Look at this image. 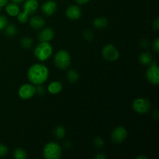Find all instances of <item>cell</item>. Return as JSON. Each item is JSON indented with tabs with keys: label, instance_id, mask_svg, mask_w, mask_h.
I'll return each instance as SVG.
<instances>
[{
	"label": "cell",
	"instance_id": "cell-29",
	"mask_svg": "<svg viewBox=\"0 0 159 159\" xmlns=\"http://www.w3.org/2000/svg\"><path fill=\"white\" fill-rule=\"evenodd\" d=\"M36 93H38L39 95H43L44 93V88L42 85H36Z\"/></svg>",
	"mask_w": 159,
	"mask_h": 159
},
{
	"label": "cell",
	"instance_id": "cell-38",
	"mask_svg": "<svg viewBox=\"0 0 159 159\" xmlns=\"http://www.w3.org/2000/svg\"><path fill=\"white\" fill-rule=\"evenodd\" d=\"M12 1L13 2H15V3H16V4H18V3L23 2L25 1V0H12Z\"/></svg>",
	"mask_w": 159,
	"mask_h": 159
},
{
	"label": "cell",
	"instance_id": "cell-36",
	"mask_svg": "<svg viewBox=\"0 0 159 159\" xmlns=\"http://www.w3.org/2000/svg\"><path fill=\"white\" fill-rule=\"evenodd\" d=\"M65 146L67 148H69L70 147H71V143L70 141H67L65 142Z\"/></svg>",
	"mask_w": 159,
	"mask_h": 159
},
{
	"label": "cell",
	"instance_id": "cell-3",
	"mask_svg": "<svg viewBox=\"0 0 159 159\" xmlns=\"http://www.w3.org/2000/svg\"><path fill=\"white\" fill-rule=\"evenodd\" d=\"M61 154V147L56 142H49L43 147V155L46 159H58Z\"/></svg>",
	"mask_w": 159,
	"mask_h": 159
},
{
	"label": "cell",
	"instance_id": "cell-12",
	"mask_svg": "<svg viewBox=\"0 0 159 159\" xmlns=\"http://www.w3.org/2000/svg\"><path fill=\"white\" fill-rule=\"evenodd\" d=\"M41 10L43 14L48 16H52L57 10V4L53 0H48L42 5Z\"/></svg>",
	"mask_w": 159,
	"mask_h": 159
},
{
	"label": "cell",
	"instance_id": "cell-1",
	"mask_svg": "<svg viewBox=\"0 0 159 159\" xmlns=\"http://www.w3.org/2000/svg\"><path fill=\"white\" fill-rule=\"evenodd\" d=\"M49 77V70L43 64L31 65L27 71V78L31 84L35 85H43Z\"/></svg>",
	"mask_w": 159,
	"mask_h": 159
},
{
	"label": "cell",
	"instance_id": "cell-23",
	"mask_svg": "<svg viewBox=\"0 0 159 159\" xmlns=\"http://www.w3.org/2000/svg\"><path fill=\"white\" fill-rule=\"evenodd\" d=\"M20 44H21L22 48L28 50L32 48L33 44H34V40L30 37H23L20 40Z\"/></svg>",
	"mask_w": 159,
	"mask_h": 159
},
{
	"label": "cell",
	"instance_id": "cell-21",
	"mask_svg": "<svg viewBox=\"0 0 159 159\" xmlns=\"http://www.w3.org/2000/svg\"><path fill=\"white\" fill-rule=\"evenodd\" d=\"M65 129L62 126L58 125L54 128V136L57 139H62L65 136Z\"/></svg>",
	"mask_w": 159,
	"mask_h": 159
},
{
	"label": "cell",
	"instance_id": "cell-37",
	"mask_svg": "<svg viewBox=\"0 0 159 159\" xmlns=\"http://www.w3.org/2000/svg\"><path fill=\"white\" fill-rule=\"evenodd\" d=\"M152 115H153V117L155 118V120L158 119V111H157V110H155V113H152Z\"/></svg>",
	"mask_w": 159,
	"mask_h": 159
},
{
	"label": "cell",
	"instance_id": "cell-5",
	"mask_svg": "<svg viewBox=\"0 0 159 159\" xmlns=\"http://www.w3.org/2000/svg\"><path fill=\"white\" fill-rule=\"evenodd\" d=\"M102 55L105 60L112 62L118 60L120 57V53L114 45L112 43H108L102 48Z\"/></svg>",
	"mask_w": 159,
	"mask_h": 159
},
{
	"label": "cell",
	"instance_id": "cell-10",
	"mask_svg": "<svg viewBox=\"0 0 159 159\" xmlns=\"http://www.w3.org/2000/svg\"><path fill=\"white\" fill-rule=\"evenodd\" d=\"M38 9V2L37 0H26L23 3V10L26 15H33Z\"/></svg>",
	"mask_w": 159,
	"mask_h": 159
},
{
	"label": "cell",
	"instance_id": "cell-14",
	"mask_svg": "<svg viewBox=\"0 0 159 159\" xmlns=\"http://www.w3.org/2000/svg\"><path fill=\"white\" fill-rule=\"evenodd\" d=\"M30 25L35 30H41L45 26V20L40 16H34L30 20Z\"/></svg>",
	"mask_w": 159,
	"mask_h": 159
},
{
	"label": "cell",
	"instance_id": "cell-27",
	"mask_svg": "<svg viewBox=\"0 0 159 159\" xmlns=\"http://www.w3.org/2000/svg\"><path fill=\"white\" fill-rule=\"evenodd\" d=\"M8 25V20L4 16L0 15V30L5 29Z\"/></svg>",
	"mask_w": 159,
	"mask_h": 159
},
{
	"label": "cell",
	"instance_id": "cell-24",
	"mask_svg": "<svg viewBox=\"0 0 159 159\" xmlns=\"http://www.w3.org/2000/svg\"><path fill=\"white\" fill-rule=\"evenodd\" d=\"M93 144H94L96 148L99 149L103 148L104 144H105V142H104L103 139L101 138L100 137H96V138L94 139V141H93Z\"/></svg>",
	"mask_w": 159,
	"mask_h": 159
},
{
	"label": "cell",
	"instance_id": "cell-39",
	"mask_svg": "<svg viewBox=\"0 0 159 159\" xmlns=\"http://www.w3.org/2000/svg\"><path fill=\"white\" fill-rule=\"evenodd\" d=\"M137 159H148V158L146 156H142V155H141V156H138L136 158Z\"/></svg>",
	"mask_w": 159,
	"mask_h": 159
},
{
	"label": "cell",
	"instance_id": "cell-2",
	"mask_svg": "<svg viewBox=\"0 0 159 159\" xmlns=\"http://www.w3.org/2000/svg\"><path fill=\"white\" fill-rule=\"evenodd\" d=\"M52 54V45L49 42H40L34 49V55L40 61H45L49 59Z\"/></svg>",
	"mask_w": 159,
	"mask_h": 159
},
{
	"label": "cell",
	"instance_id": "cell-35",
	"mask_svg": "<svg viewBox=\"0 0 159 159\" xmlns=\"http://www.w3.org/2000/svg\"><path fill=\"white\" fill-rule=\"evenodd\" d=\"M7 2L8 0H0V10H1V8L2 7V6H6V5L7 4Z\"/></svg>",
	"mask_w": 159,
	"mask_h": 159
},
{
	"label": "cell",
	"instance_id": "cell-31",
	"mask_svg": "<svg viewBox=\"0 0 159 159\" xmlns=\"http://www.w3.org/2000/svg\"><path fill=\"white\" fill-rule=\"evenodd\" d=\"M140 45H141L142 48H146L148 46V40H146V39H143V40H140Z\"/></svg>",
	"mask_w": 159,
	"mask_h": 159
},
{
	"label": "cell",
	"instance_id": "cell-6",
	"mask_svg": "<svg viewBox=\"0 0 159 159\" xmlns=\"http://www.w3.org/2000/svg\"><path fill=\"white\" fill-rule=\"evenodd\" d=\"M133 110L139 114H144L151 109V102L145 98H138L134 99L132 104Z\"/></svg>",
	"mask_w": 159,
	"mask_h": 159
},
{
	"label": "cell",
	"instance_id": "cell-16",
	"mask_svg": "<svg viewBox=\"0 0 159 159\" xmlns=\"http://www.w3.org/2000/svg\"><path fill=\"white\" fill-rule=\"evenodd\" d=\"M6 11L11 16H16L20 13V7L15 2L9 3L6 6Z\"/></svg>",
	"mask_w": 159,
	"mask_h": 159
},
{
	"label": "cell",
	"instance_id": "cell-26",
	"mask_svg": "<svg viewBox=\"0 0 159 159\" xmlns=\"http://www.w3.org/2000/svg\"><path fill=\"white\" fill-rule=\"evenodd\" d=\"M82 35H83L84 38L86 40H88V41H91V40H93L94 39V34L89 30H84Z\"/></svg>",
	"mask_w": 159,
	"mask_h": 159
},
{
	"label": "cell",
	"instance_id": "cell-20",
	"mask_svg": "<svg viewBox=\"0 0 159 159\" xmlns=\"http://www.w3.org/2000/svg\"><path fill=\"white\" fill-rule=\"evenodd\" d=\"M13 157L15 159H26L27 154L24 149L21 148H17L13 152Z\"/></svg>",
	"mask_w": 159,
	"mask_h": 159
},
{
	"label": "cell",
	"instance_id": "cell-4",
	"mask_svg": "<svg viewBox=\"0 0 159 159\" xmlns=\"http://www.w3.org/2000/svg\"><path fill=\"white\" fill-rule=\"evenodd\" d=\"M54 62L57 68L62 70L66 69L71 65V56L65 50H60L54 55Z\"/></svg>",
	"mask_w": 159,
	"mask_h": 159
},
{
	"label": "cell",
	"instance_id": "cell-17",
	"mask_svg": "<svg viewBox=\"0 0 159 159\" xmlns=\"http://www.w3.org/2000/svg\"><path fill=\"white\" fill-rule=\"evenodd\" d=\"M139 61L144 65H149L153 61V57L148 52H144L140 54Z\"/></svg>",
	"mask_w": 159,
	"mask_h": 159
},
{
	"label": "cell",
	"instance_id": "cell-13",
	"mask_svg": "<svg viewBox=\"0 0 159 159\" xmlns=\"http://www.w3.org/2000/svg\"><path fill=\"white\" fill-rule=\"evenodd\" d=\"M54 37V31L51 28L47 27L42 30L38 35L40 42H49Z\"/></svg>",
	"mask_w": 159,
	"mask_h": 159
},
{
	"label": "cell",
	"instance_id": "cell-8",
	"mask_svg": "<svg viewBox=\"0 0 159 159\" xmlns=\"http://www.w3.org/2000/svg\"><path fill=\"white\" fill-rule=\"evenodd\" d=\"M36 94V87L31 83L23 84L20 87L18 95L22 99H30Z\"/></svg>",
	"mask_w": 159,
	"mask_h": 159
},
{
	"label": "cell",
	"instance_id": "cell-32",
	"mask_svg": "<svg viewBox=\"0 0 159 159\" xmlns=\"http://www.w3.org/2000/svg\"><path fill=\"white\" fill-rule=\"evenodd\" d=\"M153 27L155 28L156 30H158V28H159V20H158V18L155 19V21L153 22Z\"/></svg>",
	"mask_w": 159,
	"mask_h": 159
},
{
	"label": "cell",
	"instance_id": "cell-22",
	"mask_svg": "<svg viewBox=\"0 0 159 159\" xmlns=\"http://www.w3.org/2000/svg\"><path fill=\"white\" fill-rule=\"evenodd\" d=\"M5 33H6V35L7 36V37H14L17 33L16 26L13 24L7 25V26H6V28H5Z\"/></svg>",
	"mask_w": 159,
	"mask_h": 159
},
{
	"label": "cell",
	"instance_id": "cell-19",
	"mask_svg": "<svg viewBox=\"0 0 159 159\" xmlns=\"http://www.w3.org/2000/svg\"><path fill=\"white\" fill-rule=\"evenodd\" d=\"M79 75L78 71L75 69H71L68 71L67 73V79H68V82L71 83H75L79 80Z\"/></svg>",
	"mask_w": 159,
	"mask_h": 159
},
{
	"label": "cell",
	"instance_id": "cell-11",
	"mask_svg": "<svg viewBox=\"0 0 159 159\" xmlns=\"http://www.w3.org/2000/svg\"><path fill=\"white\" fill-rule=\"evenodd\" d=\"M66 16L70 20H78L82 16V10H81L80 7L79 6H75V5H72V6H68V9H66Z\"/></svg>",
	"mask_w": 159,
	"mask_h": 159
},
{
	"label": "cell",
	"instance_id": "cell-34",
	"mask_svg": "<svg viewBox=\"0 0 159 159\" xmlns=\"http://www.w3.org/2000/svg\"><path fill=\"white\" fill-rule=\"evenodd\" d=\"M107 158V157H106V155H104L103 154H98V155H96V156H95V159H106Z\"/></svg>",
	"mask_w": 159,
	"mask_h": 159
},
{
	"label": "cell",
	"instance_id": "cell-9",
	"mask_svg": "<svg viewBox=\"0 0 159 159\" xmlns=\"http://www.w3.org/2000/svg\"><path fill=\"white\" fill-rule=\"evenodd\" d=\"M127 130L125 127L120 126L116 127L111 133V140L113 142L116 144H120L123 143L127 138Z\"/></svg>",
	"mask_w": 159,
	"mask_h": 159
},
{
	"label": "cell",
	"instance_id": "cell-25",
	"mask_svg": "<svg viewBox=\"0 0 159 159\" xmlns=\"http://www.w3.org/2000/svg\"><path fill=\"white\" fill-rule=\"evenodd\" d=\"M16 16L17 20H18V21L20 22V23H26V22L28 21V20H29V16L26 15V14L24 13L23 12H20Z\"/></svg>",
	"mask_w": 159,
	"mask_h": 159
},
{
	"label": "cell",
	"instance_id": "cell-33",
	"mask_svg": "<svg viewBox=\"0 0 159 159\" xmlns=\"http://www.w3.org/2000/svg\"><path fill=\"white\" fill-rule=\"evenodd\" d=\"M76 2L79 5H85L89 2V0H75Z\"/></svg>",
	"mask_w": 159,
	"mask_h": 159
},
{
	"label": "cell",
	"instance_id": "cell-15",
	"mask_svg": "<svg viewBox=\"0 0 159 159\" xmlns=\"http://www.w3.org/2000/svg\"><path fill=\"white\" fill-rule=\"evenodd\" d=\"M61 90L62 84L58 81H54V82H51L48 86V91L53 95L58 94Z\"/></svg>",
	"mask_w": 159,
	"mask_h": 159
},
{
	"label": "cell",
	"instance_id": "cell-18",
	"mask_svg": "<svg viewBox=\"0 0 159 159\" xmlns=\"http://www.w3.org/2000/svg\"><path fill=\"white\" fill-rule=\"evenodd\" d=\"M108 24V20L105 17H99L96 18L93 21V26L98 29H103Z\"/></svg>",
	"mask_w": 159,
	"mask_h": 159
},
{
	"label": "cell",
	"instance_id": "cell-30",
	"mask_svg": "<svg viewBox=\"0 0 159 159\" xmlns=\"http://www.w3.org/2000/svg\"><path fill=\"white\" fill-rule=\"evenodd\" d=\"M153 49L156 53L159 52V39L156 38L153 43Z\"/></svg>",
	"mask_w": 159,
	"mask_h": 159
},
{
	"label": "cell",
	"instance_id": "cell-28",
	"mask_svg": "<svg viewBox=\"0 0 159 159\" xmlns=\"http://www.w3.org/2000/svg\"><path fill=\"white\" fill-rule=\"evenodd\" d=\"M8 148L4 144H0V157H4L7 155Z\"/></svg>",
	"mask_w": 159,
	"mask_h": 159
},
{
	"label": "cell",
	"instance_id": "cell-7",
	"mask_svg": "<svg viewBox=\"0 0 159 159\" xmlns=\"http://www.w3.org/2000/svg\"><path fill=\"white\" fill-rule=\"evenodd\" d=\"M146 71V78L152 85H157L159 82V68L155 61H152Z\"/></svg>",
	"mask_w": 159,
	"mask_h": 159
}]
</instances>
